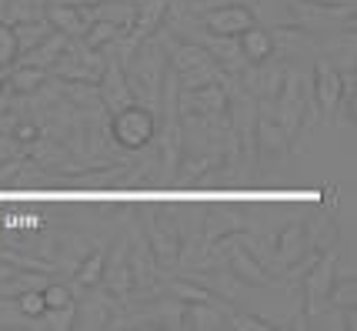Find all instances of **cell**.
Segmentation results:
<instances>
[{
  "label": "cell",
  "mask_w": 357,
  "mask_h": 331,
  "mask_svg": "<svg viewBox=\"0 0 357 331\" xmlns=\"http://www.w3.org/2000/svg\"><path fill=\"white\" fill-rule=\"evenodd\" d=\"M67 44H70V37H67V34L50 31L44 41L37 44V47L27 50V61H24V64H33V67H44V71H47V67H50V64H54L63 50H67Z\"/></svg>",
  "instance_id": "18"
},
{
  "label": "cell",
  "mask_w": 357,
  "mask_h": 331,
  "mask_svg": "<svg viewBox=\"0 0 357 331\" xmlns=\"http://www.w3.org/2000/svg\"><path fill=\"white\" fill-rule=\"evenodd\" d=\"M204 50L214 57V64H224L231 74L241 67V64H244V54H241L237 37H220V34H211V37L204 41Z\"/></svg>",
  "instance_id": "17"
},
{
  "label": "cell",
  "mask_w": 357,
  "mask_h": 331,
  "mask_svg": "<svg viewBox=\"0 0 357 331\" xmlns=\"http://www.w3.org/2000/svg\"><path fill=\"white\" fill-rule=\"evenodd\" d=\"M237 44H241V54H244V61L254 64V67H261V64L274 54V41H271V31L264 27H257V24H250L244 34H237Z\"/></svg>",
  "instance_id": "11"
},
{
  "label": "cell",
  "mask_w": 357,
  "mask_h": 331,
  "mask_svg": "<svg viewBox=\"0 0 357 331\" xmlns=\"http://www.w3.org/2000/svg\"><path fill=\"white\" fill-rule=\"evenodd\" d=\"M47 20H50V27L54 31L67 34L70 41L74 37H84V31L91 27V7H70V3H50L47 7Z\"/></svg>",
  "instance_id": "6"
},
{
  "label": "cell",
  "mask_w": 357,
  "mask_h": 331,
  "mask_svg": "<svg viewBox=\"0 0 357 331\" xmlns=\"http://www.w3.org/2000/svg\"><path fill=\"white\" fill-rule=\"evenodd\" d=\"M171 291L177 295L181 301H211V295L204 291V288H194V284H187V281H171Z\"/></svg>",
  "instance_id": "35"
},
{
  "label": "cell",
  "mask_w": 357,
  "mask_h": 331,
  "mask_svg": "<svg viewBox=\"0 0 357 331\" xmlns=\"http://www.w3.org/2000/svg\"><path fill=\"white\" fill-rule=\"evenodd\" d=\"M17 311L27 315V318L44 315V295H40V288H24V291H17Z\"/></svg>",
  "instance_id": "29"
},
{
  "label": "cell",
  "mask_w": 357,
  "mask_h": 331,
  "mask_svg": "<svg viewBox=\"0 0 357 331\" xmlns=\"http://www.w3.org/2000/svg\"><path fill=\"white\" fill-rule=\"evenodd\" d=\"M134 14H137V7L127 3V0H100V3H93L91 7L93 20H107V24H114L117 31H130Z\"/></svg>",
  "instance_id": "15"
},
{
  "label": "cell",
  "mask_w": 357,
  "mask_h": 331,
  "mask_svg": "<svg viewBox=\"0 0 357 331\" xmlns=\"http://www.w3.org/2000/svg\"><path fill=\"white\" fill-rule=\"evenodd\" d=\"M314 101H317V110L321 117H334V110L341 104V71L334 64L317 61L314 67Z\"/></svg>",
  "instance_id": "5"
},
{
  "label": "cell",
  "mask_w": 357,
  "mask_h": 331,
  "mask_svg": "<svg viewBox=\"0 0 357 331\" xmlns=\"http://www.w3.org/2000/svg\"><path fill=\"white\" fill-rule=\"evenodd\" d=\"M167 10H171V0H140L134 24H130V44L137 47L140 41H147L167 20Z\"/></svg>",
  "instance_id": "8"
},
{
  "label": "cell",
  "mask_w": 357,
  "mask_h": 331,
  "mask_svg": "<svg viewBox=\"0 0 357 331\" xmlns=\"http://www.w3.org/2000/svg\"><path fill=\"white\" fill-rule=\"evenodd\" d=\"M327 301H334L337 308H354V301H357V288H354V274L351 278H344V281H334L331 284V295H327Z\"/></svg>",
  "instance_id": "30"
},
{
  "label": "cell",
  "mask_w": 357,
  "mask_h": 331,
  "mask_svg": "<svg viewBox=\"0 0 357 331\" xmlns=\"http://www.w3.org/2000/svg\"><path fill=\"white\" fill-rule=\"evenodd\" d=\"M10 27H14V37H17V44H20V54H27L31 47H37L47 34L54 31L47 17H27V20H14Z\"/></svg>",
  "instance_id": "19"
},
{
  "label": "cell",
  "mask_w": 357,
  "mask_h": 331,
  "mask_svg": "<svg viewBox=\"0 0 357 331\" xmlns=\"http://www.w3.org/2000/svg\"><path fill=\"white\" fill-rule=\"evenodd\" d=\"M231 271L237 281L254 284V288H261V284L271 281V278H267V268L250 251H244V248H234L231 251Z\"/></svg>",
  "instance_id": "14"
},
{
  "label": "cell",
  "mask_w": 357,
  "mask_h": 331,
  "mask_svg": "<svg viewBox=\"0 0 357 331\" xmlns=\"http://www.w3.org/2000/svg\"><path fill=\"white\" fill-rule=\"evenodd\" d=\"M44 80H47V71L44 67H33V64H20V67L14 64V71H10V84H14L17 94H33Z\"/></svg>",
  "instance_id": "21"
},
{
  "label": "cell",
  "mask_w": 357,
  "mask_h": 331,
  "mask_svg": "<svg viewBox=\"0 0 357 331\" xmlns=\"http://www.w3.org/2000/svg\"><path fill=\"white\" fill-rule=\"evenodd\" d=\"M77 315H80V321H74L77 328H110V311H107V304H100V301L84 304Z\"/></svg>",
  "instance_id": "27"
},
{
  "label": "cell",
  "mask_w": 357,
  "mask_h": 331,
  "mask_svg": "<svg viewBox=\"0 0 357 331\" xmlns=\"http://www.w3.org/2000/svg\"><path fill=\"white\" fill-rule=\"evenodd\" d=\"M181 110L184 114H224L227 110V94L220 91L218 84H207V87H197V91H184L181 94Z\"/></svg>",
  "instance_id": "9"
},
{
  "label": "cell",
  "mask_w": 357,
  "mask_h": 331,
  "mask_svg": "<svg viewBox=\"0 0 357 331\" xmlns=\"http://www.w3.org/2000/svg\"><path fill=\"white\" fill-rule=\"evenodd\" d=\"M104 278H107V288L117 298H127V295H130L134 278H130V261H127V241H117L110 261H104Z\"/></svg>",
  "instance_id": "10"
},
{
  "label": "cell",
  "mask_w": 357,
  "mask_h": 331,
  "mask_svg": "<svg viewBox=\"0 0 357 331\" xmlns=\"http://www.w3.org/2000/svg\"><path fill=\"white\" fill-rule=\"evenodd\" d=\"M97 97H100V104L110 110V114H117V110H124L127 104H134V91H130V84H127V74L121 64H104V71H100V80H97Z\"/></svg>",
  "instance_id": "4"
},
{
  "label": "cell",
  "mask_w": 357,
  "mask_h": 331,
  "mask_svg": "<svg viewBox=\"0 0 357 331\" xmlns=\"http://www.w3.org/2000/svg\"><path fill=\"white\" fill-rule=\"evenodd\" d=\"M0 94H3V71H0Z\"/></svg>",
  "instance_id": "38"
},
{
  "label": "cell",
  "mask_w": 357,
  "mask_h": 331,
  "mask_svg": "<svg viewBox=\"0 0 357 331\" xmlns=\"http://www.w3.org/2000/svg\"><path fill=\"white\" fill-rule=\"evenodd\" d=\"M14 174H20V164H7V168H0V184H10V181H14Z\"/></svg>",
  "instance_id": "37"
},
{
  "label": "cell",
  "mask_w": 357,
  "mask_h": 331,
  "mask_svg": "<svg viewBox=\"0 0 357 331\" xmlns=\"http://www.w3.org/2000/svg\"><path fill=\"white\" fill-rule=\"evenodd\" d=\"M114 37H117V27H114V24H107V20H91V27L84 31V47L104 50L107 44H114Z\"/></svg>",
  "instance_id": "26"
},
{
  "label": "cell",
  "mask_w": 357,
  "mask_h": 331,
  "mask_svg": "<svg viewBox=\"0 0 357 331\" xmlns=\"http://www.w3.org/2000/svg\"><path fill=\"white\" fill-rule=\"evenodd\" d=\"M204 64H214V57L204 50V44H184V47L174 54V71L187 74V71H197Z\"/></svg>",
  "instance_id": "23"
},
{
  "label": "cell",
  "mask_w": 357,
  "mask_h": 331,
  "mask_svg": "<svg viewBox=\"0 0 357 331\" xmlns=\"http://www.w3.org/2000/svg\"><path fill=\"white\" fill-rule=\"evenodd\" d=\"M241 214L237 211H227V207H220L218 214H207V241H214V237H227L234 231H241Z\"/></svg>",
  "instance_id": "24"
},
{
  "label": "cell",
  "mask_w": 357,
  "mask_h": 331,
  "mask_svg": "<svg viewBox=\"0 0 357 331\" xmlns=\"http://www.w3.org/2000/svg\"><path fill=\"white\" fill-rule=\"evenodd\" d=\"M334 271H337V258L334 254H327L324 261L317 258L311 265V274L304 281V311L311 318L321 315V308H324L327 295H331V284H334Z\"/></svg>",
  "instance_id": "2"
},
{
  "label": "cell",
  "mask_w": 357,
  "mask_h": 331,
  "mask_svg": "<svg viewBox=\"0 0 357 331\" xmlns=\"http://www.w3.org/2000/svg\"><path fill=\"white\" fill-rule=\"evenodd\" d=\"M104 261H107L104 251H93V254H84V258H80V265H77L80 288H93V284L104 281Z\"/></svg>",
  "instance_id": "22"
},
{
  "label": "cell",
  "mask_w": 357,
  "mask_h": 331,
  "mask_svg": "<svg viewBox=\"0 0 357 331\" xmlns=\"http://www.w3.org/2000/svg\"><path fill=\"white\" fill-rule=\"evenodd\" d=\"M154 134H157L154 114L147 108H140V104H127L124 110H117V114L110 117V138H114L117 147H124V151L147 147V144L154 141Z\"/></svg>",
  "instance_id": "1"
},
{
  "label": "cell",
  "mask_w": 357,
  "mask_h": 331,
  "mask_svg": "<svg viewBox=\"0 0 357 331\" xmlns=\"http://www.w3.org/2000/svg\"><path fill=\"white\" fill-rule=\"evenodd\" d=\"M17 61H20V44L14 37V27L0 20V71H10Z\"/></svg>",
  "instance_id": "25"
},
{
  "label": "cell",
  "mask_w": 357,
  "mask_h": 331,
  "mask_svg": "<svg viewBox=\"0 0 357 331\" xmlns=\"http://www.w3.org/2000/svg\"><path fill=\"white\" fill-rule=\"evenodd\" d=\"M257 147L264 154H274V158H284L287 147H291V134L278 124V121H267V117H257Z\"/></svg>",
  "instance_id": "16"
},
{
  "label": "cell",
  "mask_w": 357,
  "mask_h": 331,
  "mask_svg": "<svg viewBox=\"0 0 357 331\" xmlns=\"http://www.w3.org/2000/svg\"><path fill=\"white\" fill-rule=\"evenodd\" d=\"M40 295H44V311H54V308H67V304H74V295H70V288H67V284L47 281L44 288H40Z\"/></svg>",
  "instance_id": "28"
},
{
  "label": "cell",
  "mask_w": 357,
  "mask_h": 331,
  "mask_svg": "<svg viewBox=\"0 0 357 331\" xmlns=\"http://www.w3.org/2000/svg\"><path fill=\"white\" fill-rule=\"evenodd\" d=\"M127 261H130V278H134V284H140V288H151V284H154L157 261L147 248H134V254H130Z\"/></svg>",
  "instance_id": "20"
},
{
  "label": "cell",
  "mask_w": 357,
  "mask_h": 331,
  "mask_svg": "<svg viewBox=\"0 0 357 331\" xmlns=\"http://www.w3.org/2000/svg\"><path fill=\"white\" fill-rule=\"evenodd\" d=\"M40 318H47V325H50V328H74V321H77V304H67V308L44 311Z\"/></svg>",
  "instance_id": "32"
},
{
  "label": "cell",
  "mask_w": 357,
  "mask_h": 331,
  "mask_svg": "<svg viewBox=\"0 0 357 331\" xmlns=\"http://www.w3.org/2000/svg\"><path fill=\"white\" fill-rule=\"evenodd\" d=\"M304 248H307V228L304 224H291L274 241V258L280 261V268H287V265H294L297 258H301Z\"/></svg>",
  "instance_id": "12"
},
{
  "label": "cell",
  "mask_w": 357,
  "mask_h": 331,
  "mask_svg": "<svg viewBox=\"0 0 357 331\" xmlns=\"http://www.w3.org/2000/svg\"><path fill=\"white\" fill-rule=\"evenodd\" d=\"M10 134H14L17 144H37L40 141V124H33V121H14Z\"/></svg>",
  "instance_id": "33"
},
{
  "label": "cell",
  "mask_w": 357,
  "mask_h": 331,
  "mask_svg": "<svg viewBox=\"0 0 357 331\" xmlns=\"http://www.w3.org/2000/svg\"><path fill=\"white\" fill-rule=\"evenodd\" d=\"M250 24H257V17L250 14V7H244V3H220V7L204 14L207 34H220V37H237V34L248 31Z\"/></svg>",
  "instance_id": "3"
},
{
  "label": "cell",
  "mask_w": 357,
  "mask_h": 331,
  "mask_svg": "<svg viewBox=\"0 0 357 331\" xmlns=\"http://www.w3.org/2000/svg\"><path fill=\"white\" fill-rule=\"evenodd\" d=\"M231 328H237V331H271V321L250 315V311H241V315L231 318Z\"/></svg>",
  "instance_id": "34"
},
{
  "label": "cell",
  "mask_w": 357,
  "mask_h": 331,
  "mask_svg": "<svg viewBox=\"0 0 357 331\" xmlns=\"http://www.w3.org/2000/svg\"><path fill=\"white\" fill-rule=\"evenodd\" d=\"M117 177H124V168H110V171H100V174H84V184H114Z\"/></svg>",
  "instance_id": "36"
},
{
  "label": "cell",
  "mask_w": 357,
  "mask_h": 331,
  "mask_svg": "<svg viewBox=\"0 0 357 331\" xmlns=\"http://www.w3.org/2000/svg\"><path fill=\"white\" fill-rule=\"evenodd\" d=\"M147 237H151V254H154L157 268L160 265H174L181 258V235H177V228L167 218H157L151 224Z\"/></svg>",
  "instance_id": "7"
},
{
  "label": "cell",
  "mask_w": 357,
  "mask_h": 331,
  "mask_svg": "<svg viewBox=\"0 0 357 331\" xmlns=\"http://www.w3.org/2000/svg\"><path fill=\"white\" fill-rule=\"evenodd\" d=\"M181 328L218 331V328H224V318L218 315V308H214L211 301H190V304H184V318H181Z\"/></svg>",
  "instance_id": "13"
},
{
  "label": "cell",
  "mask_w": 357,
  "mask_h": 331,
  "mask_svg": "<svg viewBox=\"0 0 357 331\" xmlns=\"http://www.w3.org/2000/svg\"><path fill=\"white\" fill-rule=\"evenodd\" d=\"M307 228H311L314 248H324V244H334V241H337V231H334V224H331L327 218H321V214H314Z\"/></svg>",
  "instance_id": "31"
}]
</instances>
